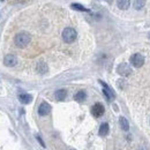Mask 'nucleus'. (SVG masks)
<instances>
[{
	"instance_id": "f257e3e1",
	"label": "nucleus",
	"mask_w": 150,
	"mask_h": 150,
	"mask_svg": "<svg viewBox=\"0 0 150 150\" xmlns=\"http://www.w3.org/2000/svg\"><path fill=\"white\" fill-rule=\"evenodd\" d=\"M31 40V36H30L28 32L26 31H22V32H19L15 38H14V43L17 47L22 49V47H26Z\"/></svg>"
},
{
	"instance_id": "f03ea898",
	"label": "nucleus",
	"mask_w": 150,
	"mask_h": 150,
	"mask_svg": "<svg viewBox=\"0 0 150 150\" xmlns=\"http://www.w3.org/2000/svg\"><path fill=\"white\" fill-rule=\"evenodd\" d=\"M76 37H77V33L73 28H66L62 31V39L66 43H73L76 39Z\"/></svg>"
},
{
	"instance_id": "7ed1b4c3",
	"label": "nucleus",
	"mask_w": 150,
	"mask_h": 150,
	"mask_svg": "<svg viewBox=\"0 0 150 150\" xmlns=\"http://www.w3.org/2000/svg\"><path fill=\"white\" fill-rule=\"evenodd\" d=\"M130 63H132L134 67L140 68V67H142L143 63H144V57H143L142 54H140V53H135V54H133V56L130 57Z\"/></svg>"
},
{
	"instance_id": "20e7f679",
	"label": "nucleus",
	"mask_w": 150,
	"mask_h": 150,
	"mask_svg": "<svg viewBox=\"0 0 150 150\" xmlns=\"http://www.w3.org/2000/svg\"><path fill=\"white\" fill-rule=\"evenodd\" d=\"M104 112H105V109H104V106H103L100 103H96V104L91 107V113H92V116L96 117V118L102 117V116L104 114Z\"/></svg>"
},
{
	"instance_id": "39448f33",
	"label": "nucleus",
	"mask_w": 150,
	"mask_h": 150,
	"mask_svg": "<svg viewBox=\"0 0 150 150\" xmlns=\"http://www.w3.org/2000/svg\"><path fill=\"white\" fill-rule=\"evenodd\" d=\"M117 72H118V74H120L121 76H128L132 73V68H130V66L128 63L122 62V63H120L119 66H118Z\"/></svg>"
},
{
	"instance_id": "423d86ee",
	"label": "nucleus",
	"mask_w": 150,
	"mask_h": 150,
	"mask_svg": "<svg viewBox=\"0 0 150 150\" xmlns=\"http://www.w3.org/2000/svg\"><path fill=\"white\" fill-rule=\"evenodd\" d=\"M50 112H51V106H50V104L46 103V102H43V103L39 105V107H38V114L42 116V117H44V116H47Z\"/></svg>"
},
{
	"instance_id": "0eeeda50",
	"label": "nucleus",
	"mask_w": 150,
	"mask_h": 150,
	"mask_svg": "<svg viewBox=\"0 0 150 150\" xmlns=\"http://www.w3.org/2000/svg\"><path fill=\"white\" fill-rule=\"evenodd\" d=\"M17 63V58L14 54H7L3 58V65L7 67H14Z\"/></svg>"
},
{
	"instance_id": "6e6552de",
	"label": "nucleus",
	"mask_w": 150,
	"mask_h": 150,
	"mask_svg": "<svg viewBox=\"0 0 150 150\" xmlns=\"http://www.w3.org/2000/svg\"><path fill=\"white\" fill-rule=\"evenodd\" d=\"M99 83H100V84L104 87V88H103V92H104V95L107 97V99H109V100L113 99V98H114V92L111 90V88H110L107 84H105L103 81H99Z\"/></svg>"
},
{
	"instance_id": "1a4fd4ad",
	"label": "nucleus",
	"mask_w": 150,
	"mask_h": 150,
	"mask_svg": "<svg viewBox=\"0 0 150 150\" xmlns=\"http://www.w3.org/2000/svg\"><path fill=\"white\" fill-rule=\"evenodd\" d=\"M47 70H49V67L44 61H39L37 63V72L39 74H45V73H47Z\"/></svg>"
},
{
	"instance_id": "9d476101",
	"label": "nucleus",
	"mask_w": 150,
	"mask_h": 150,
	"mask_svg": "<svg viewBox=\"0 0 150 150\" xmlns=\"http://www.w3.org/2000/svg\"><path fill=\"white\" fill-rule=\"evenodd\" d=\"M19 99L22 104H29L32 100V96L29 93H21V95H19Z\"/></svg>"
},
{
	"instance_id": "9b49d317",
	"label": "nucleus",
	"mask_w": 150,
	"mask_h": 150,
	"mask_svg": "<svg viewBox=\"0 0 150 150\" xmlns=\"http://www.w3.org/2000/svg\"><path fill=\"white\" fill-rule=\"evenodd\" d=\"M66 96H67V91L65 89H59L54 92V97L57 100H63L66 98Z\"/></svg>"
},
{
	"instance_id": "f8f14e48",
	"label": "nucleus",
	"mask_w": 150,
	"mask_h": 150,
	"mask_svg": "<svg viewBox=\"0 0 150 150\" xmlns=\"http://www.w3.org/2000/svg\"><path fill=\"white\" fill-rule=\"evenodd\" d=\"M129 5H130V1H129V0H118V1H117V6H118V8L122 9V10L128 9Z\"/></svg>"
},
{
	"instance_id": "ddd939ff",
	"label": "nucleus",
	"mask_w": 150,
	"mask_h": 150,
	"mask_svg": "<svg viewBox=\"0 0 150 150\" xmlns=\"http://www.w3.org/2000/svg\"><path fill=\"white\" fill-rule=\"evenodd\" d=\"M98 134H99L100 136H105V135H107V134H109V123L103 122V123L100 125V127H99V132H98Z\"/></svg>"
},
{
	"instance_id": "4468645a",
	"label": "nucleus",
	"mask_w": 150,
	"mask_h": 150,
	"mask_svg": "<svg viewBox=\"0 0 150 150\" xmlns=\"http://www.w3.org/2000/svg\"><path fill=\"white\" fill-rule=\"evenodd\" d=\"M86 97H87V95H86V92H84L83 90L77 91V92L74 95V99L77 100V102H83V100L86 99Z\"/></svg>"
},
{
	"instance_id": "2eb2a0df",
	"label": "nucleus",
	"mask_w": 150,
	"mask_h": 150,
	"mask_svg": "<svg viewBox=\"0 0 150 150\" xmlns=\"http://www.w3.org/2000/svg\"><path fill=\"white\" fill-rule=\"evenodd\" d=\"M119 123H120V127L123 129V130H128L129 129V123H128V121L126 118H123V117H120L119 118Z\"/></svg>"
},
{
	"instance_id": "dca6fc26",
	"label": "nucleus",
	"mask_w": 150,
	"mask_h": 150,
	"mask_svg": "<svg viewBox=\"0 0 150 150\" xmlns=\"http://www.w3.org/2000/svg\"><path fill=\"white\" fill-rule=\"evenodd\" d=\"M134 8L135 9H141L146 5V0H134Z\"/></svg>"
},
{
	"instance_id": "f3484780",
	"label": "nucleus",
	"mask_w": 150,
	"mask_h": 150,
	"mask_svg": "<svg viewBox=\"0 0 150 150\" xmlns=\"http://www.w3.org/2000/svg\"><path fill=\"white\" fill-rule=\"evenodd\" d=\"M72 8L73 9H76V10H82V12H89L86 7H83L82 5L80 3H72Z\"/></svg>"
},
{
	"instance_id": "a211bd4d",
	"label": "nucleus",
	"mask_w": 150,
	"mask_h": 150,
	"mask_svg": "<svg viewBox=\"0 0 150 150\" xmlns=\"http://www.w3.org/2000/svg\"><path fill=\"white\" fill-rule=\"evenodd\" d=\"M37 140H38V142H39V143L42 144V147H44V148H45V143H44V142L42 141V139H40L39 136H37Z\"/></svg>"
},
{
	"instance_id": "6ab92c4d",
	"label": "nucleus",
	"mask_w": 150,
	"mask_h": 150,
	"mask_svg": "<svg viewBox=\"0 0 150 150\" xmlns=\"http://www.w3.org/2000/svg\"><path fill=\"white\" fill-rule=\"evenodd\" d=\"M123 82H125L123 80H120V81H118V84L120 86V88H121V89H123Z\"/></svg>"
},
{
	"instance_id": "aec40b11",
	"label": "nucleus",
	"mask_w": 150,
	"mask_h": 150,
	"mask_svg": "<svg viewBox=\"0 0 150 150\" xmlns=\"http://www.w3.org/2000/svg\"><path fill=\"white\" fill-rule=\"evenodd\" d=\"M105 1H107V2H109V3H111V2H112V1H113V0H105Z\"/></svg>"
},
{
	"instance_id": "412c9836",
	"label": "nucleus",
	"mask_w": 150,
	"mask_h": 150,
	"mask_svg": "<svg viewBox=\"0 0 150 150\" xmlns=\"http://www.w3.org/2000/svg\"><path fill=\"white\" fill-rule=\"evenodd\" d=\"M2 1H3V0H2Z\"/></svg>"
}]
</instances>
